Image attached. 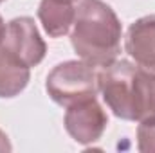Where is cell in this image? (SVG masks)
I'll list each match as a JSON object with an SVG mask.
<instances>
[{
  "instance_id": "6da1fadb",
  "label": "cell",
  "mask_w": 155,
  "mask_h": 153,
  "mask_svg": "<svg viewBox=\"0 0 155 153\" xmlns=\"http://www.w3.org/2000/svg\"><path fill=\"white\" fill-rule=\"evenodd\" d=\"M97 90L112 114L134 122L155 121V74L128 60H116L97 72Z\"/></svg>"
},
{
  "instance_id": "7a4b0ae2",
  "label": "cell",
  "mask_w": 155,
  "mask_h": 153,
  "mask_svg": "<svg viewBox=\"0 0 155 153\" xmlns=\"http://www.w3.org/2000/svg\"><path fill=\"white\" fill-rule=\"evenodd\" d=\"M123 25L116 11L103 0H79L71 29V43L79 60L107 67L121 52Z\"/></svg>"
},
{
  "instance_id": "3957f363",
  "label": "cell",
  "mask_w": 155,
  "mask_h": 153,
  "mask_svg": "<svg viewBox=\"0 0 155 153\" xmlns=\"http://www.w3.org/2000/svg\"><path fill=\"white\" fill-rule=\"evenodd\" d=\"M49 97L60 106H71L78 101L96 97L97 70L83 60H69L58 63L45 79Z\"/></svg>"
},
{
  "instance_id": "277c9868",
  "label": "cell",
  "mask_w": 155,
  "mask_h": 153,
  "mask_svg": "<svg viewBox=\"0 0 155 153\" xmlns=\"http://www.w3.org/2000/svg\"><path fill=\"white\" fill-rule=\"evenodd\" d=\"M2 45L29 69L40 65L47 52V45L31 16H18L7 22Z\"/></svg>"
},
{
  "instance_id": "5b68a950",
  "label": "cell",
  "mask_w": 155,
  "mask_h": 153,
  "mask_svg": "<svg viewBox=\"0 0 155 153\" xmlns=\"http://www.w3.org/2000/svg\"><path fill=\"white\" fill-rule=\"evenodd\" d=\"M67 133L78 144L88 146L101 139L108 126V115L96 97H88L67 106L63 117Z\"/></svg>"
},
{
  "instance_id": "8992f818",
  "label": "cell",
  "mask_w": 155,
  "mask_h": 153,
  "mask_svg": "<svg viewBox=\"0 0 155 153\" xmlns=\"http://www.w3.org/2000/svg\"><path fill=\"white\" fill-rule=\"evenodd\" d=\"M124 50L137 65L155 74V15H146L130 24Z\"/></svg>"
},
{
  "instance_id": "52a82bcc",
  "label": "cell",
  "mask_w": 155,
  "mask_h": 153,
  "mask_svg": "<svg viewBox=\"0 0 155 153\" xmlns=\"http://www.w3.org/2000/svg\"><path fill=\"white\" fill-rule=\"evenodd\" d=\"M76 18V0H40L38 20L51 38L65 36Z\"/></svg>"
},
{
  "instance_id": "ba28073f",
  "label": "cell",
  "mask_w": 155,
  "mask_h": 153,
  "mask_svg": "<svg viewBox=\"0 0 155 153\" xmlns=\"http://www.w3.org/2000/svg\"><path fill=\"white\" fill-rule=\"evenodd\" d=\"M31 79V69L20 63L0 43V99L20 96Z\"/></svg>"
},
{
  "instance_id": "9c48e42d",
  "label": "cell",
  "mask_w": 155,
  "mask_h": 153,
  "mask_svg": "<svg viewBox=\"0 0 155 153\" xmlns=\"http://www.w3.org/2000/svg\"><path fill=\"white\" fill-rule=\"evenodd\" d=\"M137 150L143 153L155 151V121H144L137 126Z\"/></svg>"
},
{
  "instance_id": "30bf717a",
  "label": "cell",
  "mask_w": 155,
  "mask_h": 153,
  "mask_svg": "<svg viewBox=\"0 0 155 153\" xmlns=\"http://www.w3.org/2000/svg\"><path fill=\"white\" fill-rule=\"evenodd\" d=\"M11 150H13V146L9 142V137L5 135V132L0 130V151H11Z\"/></svg>"
},
{
  "instance_id": "8fae6325",
  "label": "cell",
  "mask_w": 155,
  "mask_h": 153,
  "mask_svg": "<svg viewBox=\"0 0 155 153\" xmlns=\"http://www.w3.org/2000/svg\"><path fill=\"white\" fill-rule=\"evenodd\" d=\"M5 22H4V18L0 16V43H2V40H4V34H5Z\"/></svg>"
},
{
  "instance_id": "7c38bea8",
  "label": "cell",
  "mask_w": 155,
  "mask_h": 153,
  "mask_svg": "<svg viewBox=\"0 0 155 153\" xmlns=\"http://www.w3.org/2000/svg\"><path fill=\"white\" fill-rule=\"evenodd\" d=\"M2 2H5V0H0V4H2Z\"/></svg>"
}]
</instances>
